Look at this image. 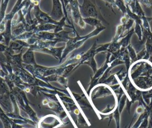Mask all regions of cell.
Here are the masks:
<instances>
[{
	"label": "cell",
	"instance_id": "cell-1",
	"mask_svg": "<svg viewBox=\"0 0 152 128\" xmlns=\"http://www.w3.org/2000/svg\"><path fill=\"white\" fill-rule=\"evenodd\" d=\"M131 67L129 78L132 83L140 90L152 89V64L148 61L137 62Z\"/></svg>",
	"mask_w": 152,
	"mask_h": 128
},
{
	"label": "cell",
	"instance_id": "cell-2",
	"mask_svg": "<svg viewBox=\"0 0 152 128\" xmlns=\"http://www.w3.org/2000/svg\"><path fill=\"white\" fill-rule=\"evenodd\" d=\"M68 8H69L70 14L74 22L80 28L84 29L86 27V23L81 15L80 10V4H78V1L71 0Z\"/></svg>",
	"mask_w": 152,
	"mask_h": 128
},
{
	"label": "cell",
	"instance_id": "cell-3",
	"mask_svg": "<svg viewBox=\"0 0 152 128\" xmlns=\"http://www.w3.org/2000/svg\"><path fill=\"white\" fill-rule=\"evenodd\" d=\"M33 11L34 18L36 19L39 24L51 23L56 25L58 23V21L53 20L49 14L43 11L40 8L39 5L34 7L33 8Z\"/></svg>",
	"mask_w": 152,
	"mask_h": 128
},
{
	"label": "cell",
	"instance_id": "cell-4",
	"mask_svg": "<svg viewBox=\"0 0 152 128\" xmlns=\"http://www.w3.org/2000/svg\"><path fill=\"white\" fill-rule=\"evenodd\" d=\"M80 10L82 17H94L97 15L96 8L90 0H83L82 5H80Z\"/></svg>",
	"mask_w": 152,
	"mask_h": 128
},
{
	"label": "cell",
	"instance_id": "cell-5",
	"mask_svg": "<svg viewBox=\"0 0 152 128\" xmlns=\"http://www.w3.org/2000/svg\"><path fill=\"white\" fill-rule=\"evenodd\" d=\"M49 15L53 20L56 21H59L65 16L63 7L60 0H52V8Z\"/></svg>",
	"mask_w": 152,
	"mask_h": 128
},
{
	"label": "cell",
	"instance_id": "cell-6",
	"mask_svg": "<svg viewBox=\"0 0 152 128\" xmlns=\"http://www.w3.org/2000/svg\"><path fill=\"white\" fill-rule=\"evenodd\" d=\"M23 5H24V0H17L15 5H14L13 8H12L11 11L8 13H6L4 17V20L5 21H7L9 20H12L14 17L15 15L17 13H18V11L23 8Z\"/></svg>",
	"mask_w": 152,
	"mask_h": 128
},
{
	"label": "cell",
	"instance_id": "cell-7",
	"mask_svg": "<svg viewBox=\"0 0 152 128\" xmlns=\"http://www.w3.org/2000/svg\"><path fill=\"white\" fill-rule=\"evenodd\" d=\"M11 20L6 21V25H5V30L1 33L3 37L4 38L5 41L6 43L8 45L9 42L10 41L11 39L12 38V25H11Z\"/></svg>",
	"mask_w": 152,
	"mask_h": 128
},
{
	"label": "cell",
	"instance_id": "cell-8",
	"mask_svg": "<svg viewBox=\"0 0 152 128\" xmlns=\"http://www.w3.org/2000/svg\"><path fill=\"white\" fill-rule=\"evenodd\" d=\"M56 24L51 23H45V24H39L35 28L34 34L39 32H48L51 30H54L56 27Z\"/></svg>",
	"mask_w": 152,
	"mask_h": 128
},
{
	"label": "cell",
	"instance_id": "cell-9",
	"mask_svg": "<svg viewBox=\"0 0 152 128\" xmlns=\"http://www.w3.org/2000/svg\"><path fill=\"white\" fill-rule=\"evenodd\" d=\"M66 20V18L64 16L59 21H58V23L56 24L55 29L53 30V32L54 33H58V32H59L61 31H62L64 30V27H65V26L72 28L73 31H75L76 32V31L75 30V28L74 27H72V26L66 24V23H65Z\"/></svg>",
	"mask_w": 152,
	"mask_h": 128
},
{
	"label": "cell",
	"instance_id": "cell-10",
	"mask_svg": "<svg viewBox=\"0 0 152 128\" xmlns=\"http://www.w3.org/2000/svg\"><path fill=\"white\" fill-rule=\"evenodd\" d=\"M10 0H1L0 4V23L4 20L6 10Z\"/></svg>",
	"mask_w": 152,
	"mask_h": 128
},
{
	"label": "cell",
	"instance_id": "cell-11",
	"mask_svg": "<svg viewBox=\"0 0 152 128\" xmlns=\"http://www.w3.org/2000/svg\"><path fill=\"white\" fill-rule=\"evenodd\" d=\"M83 20L85 23H87L91 26H97L99 24V21L94 17H86L83 18Z\"/></svg>",
	"mask_w": 152,
	"mask_h": 128
},
{
	"label": "cell",
	"instance_id": "cell-12",
	"mask_svg": "<svg viewBox=\"0 0 152 128\" xmlns=\"http://www.w3.org/2000/svg\"><path fill=\"white\" fill-rule=\"evenodd\" d=\"M24 59L25 61H27V62H33V55L32 52L30 51L27 52L26 54L24 55Z\"/></svg>",
	"mask_w": 152,
	"mask_h": 128
},
{
	"label": "cell",
	"instance_id": "cell-13",
	"mask_svg": "<svg viewBox=\"0 0 152 128\" xmlns=\"http://www.w3.org/2000/svg\"><path fill=\"white\" fill-rule=\"evenodd\" d=\"M29 4H30V7L33 9V8L34 7H36V6H38L39 5V4H40V0H27Z\"/></svg>",
	"mask_w": 152,
	"mask_h": 128
}]
</instances>
